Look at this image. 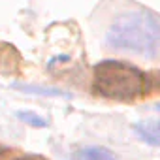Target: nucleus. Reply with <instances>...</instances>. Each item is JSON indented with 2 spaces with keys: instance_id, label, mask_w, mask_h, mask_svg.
Returning <instances> with one entry per match:
<instances>
[{
  "instance_id": "9",
  "label": "nucleus",
  "mask_w": 160,
  "mask_h": 160,
  "mask_svg": "<svg viewBox=\"0 0 160 160\" xmlns=\"http://www.w3.org/2000/svg\"><path fill=\"white\" fill-rule=\"evenodd\" d=\"M154 79H156L154 85H158V89H160V73H154Z\"/></svg>"
},
{
  "instance_id": "1",
  "label": "nucleus",
  "mask_w": 160,
  "mask_h": 160,
  "mask_svg": "<svg viewBox=\"0 0 160 160\" xmlns=\"http://www.w3.org/2000/svg\"><path fill=\"white\" fill-rule=\"evenodd\" d=\"M160 43V21L147 10L119 15L106 32V45L134 55H154Z\"/></svg>"
},
{
  "instance_id": "6",
  "label": "nucleus",
  "mask_w": 160,
  "mask_h": 160,
  "mask_svg": "<svg viewBox=\"0 0 160 160\" xmlns=\"http://www.w3.org/2000/svg\"><path fill=\"white\" fill-rule=\"evenodd\" d=\"M15 89H19V91H25V92H34V94L64 96V92H62V91H57V89H42V87H21V85H15Z\"/></svg>"
},
{
  "instance_id": "5",
  "label": "nucleus",
  "mask_w": 160,
  "mask_h": 160,
  "mask_svg": "<svg viewBox=\"0 0 160 160\" xmlns=\"http://www.w3.org/2000/svg\"><path fill=\"white\" fill-rule=\"evenodd\" d=\"M17 117H19L23 122H27V124H30V126H34V128H43V126H47V121H45L43 117H40L38 113H32V111H17Z\"/></svg>"
},
{
  "instance_id": "7",
  "label": "nucleus",
  "mask_w": 160,
  "mask_h": 160,
  "mask_svg": "<svg viewBox=\"0 0 160 160\" xmlns=\"http://www.w3.org/2000/svg\"><path fill=\"white\" fill-rule=\"evenodd\" d=\"M0 160H15V158H13L12 151H8L6 147H2V145H0Z\"/></svg>"
},
{
  "instance_id": "8",
  "label": "nucleus",
  "mask_w": 160,
  "mask_h": 160,
  "mask_svg": "<svg viewBox=\"0 0 160 160\" xmlns=\"http://www.w3.org/2000/svg\"><path fill=\"white\" fill-rule=\"evenodd\" d=\"M15 160H45L43 156H21V158H15Z\"/></svg>"
},
{
  "instance_id": "2",
  "label": "nucleus",
  "mask_w": 160,
  "mask_h": 160,
  "mask_svg": "<svg viewBox=\"0 0 160 160\" xmlns=\"http://www.w3.org/2000/svg\"><path fill=\"white\" fill-rule=\"evenodd\" d=\"M96 91L113 100H134L147 91V77L132 64L104 60L94 68Z\"/></svg>"
},
{
  "instance_id": "4",
  "label": "nucleus",
  "mask_w": 160,
  "mask_h": 160,
  "mask_svg": "<svg viewBox=\"0 0 160 160\" xmlns=\"http://www.w3.org/2000/svg\"><path fill=\"white\" fill-rule=\"evenodd\" d=\"M72 160H117V156L106 147H85L75 151Z\"/></svg>"
},
{
  "instance_id": "10",
  "label": "nucleus",
  "mask_w": 160,
  "mask_h": 160,
  "mask_svg": "<svg viewBox=\"0 0 160 160\" xmlns=\"http://www.w3.org/2000/svg\"><path fill=\"white\" fill-rule=\"evenodd\" d=\"M154 109H158V111H160V104H156V106H154Z\"/></svg>"
},
{
  "instance_id": "3",
  "label": "nucleus",
  "mask_w": 160,
  "mask_h": 160,
  "mask_svg": "<svg viewBox=\"0 0 160 160\" xmlns=\"http://www.w3.org/2000/svg\"><path fill=\"white\" fill-rule=\"evenodd\" d=\"M134 130L141 141H145L149 145H160V119L138 122V124H134Z\"/></svg>"
}]
</instances>
